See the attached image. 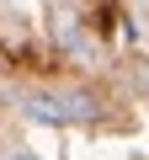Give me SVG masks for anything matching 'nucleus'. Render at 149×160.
Returning a JSON list of instances; mask_svg holds the SVG:
<instances>
[{"label": "nucleus", "instance_id": "f03ea898", "mask_svg": "<svg viewBox=\"0 0 149 160\" xmlns=\"http://www.w3.org/2000/svg\"><path fill=\"white\" fill-rule=\"evenodd\" d=\"M0 160H37V155H32V149H6Z\"/></svg>", "mask_w": 149, "mask_h": 160}, {"label": "nucleus", "instance_id": "f257e3e1", "mask_svg": "<svg viewBox=\"0 0 149 160\" xmlns=\"http://www.w3.org/2000/svg\"><path fill=\"white\" fill-rule=\"evenodd\" d=\"M22 112L32 118V123H85V118H96V102L91 96H80V91H69V96H53V91H32L27 102H22Z\"/></svg>", "mask_w": 149, "mask_h": 160}]
</instances>
